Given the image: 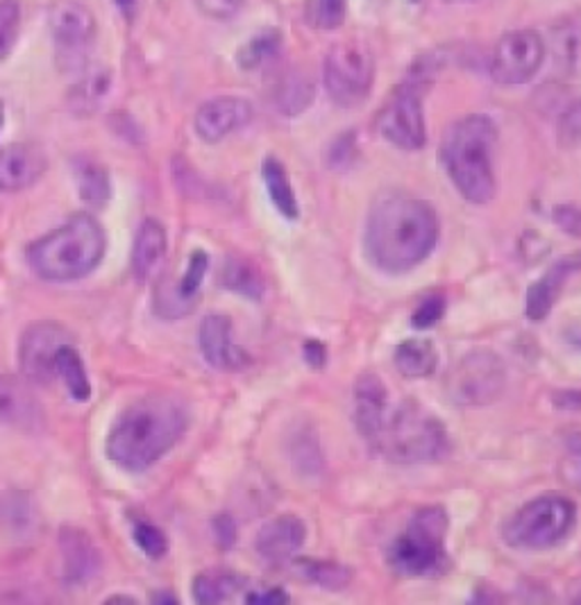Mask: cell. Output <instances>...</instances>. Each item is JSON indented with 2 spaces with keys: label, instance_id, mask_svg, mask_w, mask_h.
I'll use <instances>...</instances> for the list:
<instances>
[{
  "label": "cell",
  "instance_id": "obj_39",
  "mask_svg": "<svg viewBox=\"0 0 581 605\" xmlns=\"http://www.w3.org/2000/svg\"><path fill=\"white\" fill-rule=\"evenodd\" d=\"M196 5L214 21H230L246 8V0H196Z\"/></svg>",
  "mask_w": 581,
  "mask_h": 605
},
{
  "label": "cell",
  "instance_id": "obj_23",
  "mask_svg": "<svg viewBox=\"0 0 581 605\" xmlns=\"http://www.w3.org/2000/svg\"><path fill=\"white\" fill-rule=\"evenodd\" d=\"M577 267H581V256L563 259L559 263H555L550 271H547L538 282H534L529 286L525 313L532 322H540L550 316L566 282L570 279V275L577 271Z\"/></svg>",
  "mask_w": 581,
  "mask_h": 605
},
{
  "label": "cell",
  "instance_id": "obj_12",
  "mask_svg": "<svg viewBox=\"0 0 581 605\" xmlns=\"http://www.w3.org/2000/svg\"><path fill=\"white\" fill-rule=\"evenodd\" d=\"M73 343L71 331L57 322L30 324L19 343L21 373L30 384L50 386L55 384V365L59 352Z\"/></svg>",
  "mask_w": 581,
  "mask_h": 605
},
{
  "label": "cell",
  "instance_id": "obj_18",
  "mask_svg": "<svg viewBox=\"0 0 581 605\" xmlns=\"http://www.w3.org/2000/svg\"><path fill=\"white\" fill-rule=\"evenodd\" d=\"M59 553L64 581L73 587H84L101 577L103 553L91 540V535L80 526H61Z\"/></svg>",
  "mask_w": 581,
  "mask_h": 605
},
{
  "label": "cell",
  "instance_id": "obj_44",
  "mask_svg": "<svg viewBox=\"0 0 581 605\" xmlns=\"http://www.w3.org/2000/svg\"><path fill=\"white\" fill-rule=\"evenodd\" d=\"M216 535H218V543L225 547V549H230L232 543H235V537H237V528H235V522L228 517V515H220L216 520Z\"/></svg>",
  "mask_w": 581,
  "mask_h": 605
},
{
  "label": "cell",
  "instance_id": "obj_27",
  "mask_svg": "<svg viewBox=\"0 0 581 605\" xmlns=\"http://www.w3.org/2000/svg\"><path fill=\"white\" fill-rule=\"evenodd\" d=\"M223 286L246 299L260 301L264 297V279L257 267L239 256H230L223 265Z\"/></svg>",
  "mask_w": 581,
  "mask_h": 605
},
{
  "label": "cell",
  "instance_id": "obj_19",
  "mask_svg": "<svg viewBox=\"0 0 581 605\" xmlns=\"http://www.w3.org/2000/svg\"><path fill=\"white\" fill-rule=\"evenodd\" d=\"M354 426H357L362 441L373 452L384 420L389 415V390L375 373H364L354 381Z\"/></svg>",
  "mask_w": 581,
  "mask_h": 605
},
{
  "label": "cell",
  "instance_id": "obj_41",
  "mask_svg": "<svg viewBox=\"0 0 581 605\" xmlns=\"http://www.w3.org/2000/svg\"><path fill=\"white\" fill-rule=\"evenodd\" d=\"M352 155H354V134L348 132V134H341V137L332 144L328 161L332 168H341V165L350 163Z\"/></svg>",
  "mask_w": 581,
  "mask_h": 605
},
{
  "label": "cell",
  "instance_id": "obj_8",
  "mask_svg": "<svg viewBox=\"0 0 581 605\" xmlns=\"http://www.w3.org/2000/svg\"><path fill=\"white\" fill-rule=\"evenodd\" d=\"M443 388L457 407H489L502 397L506 388L504 361L491 350H472L449 367Z\"/></svg>",
  "mask_w": 581,
  "mask_h": 605
},
{
  "label": "cell",
  "instance_id": "obj_6",
  "mask_svg": "<svg viewBox=\"0 0 581 605\" xmlns=\"http://www.w3.org/2000/svg\"><path fill=\"white\" fill-rule=\"evenodd\" d=\"M447 528L449 517L443 506L418 509L386 549V562L400 577H438L447 567Z\"/></svg>",
  "mask_w": 581,
  "mask_h": 605
},
{
  "label": "cell",
  "instance_id": "obj_9",
  "mask_svg": "<svg viewBox=\"0 0 581 605\" xmlns=\"http://www.w3.org/2000/svg\"><path fill=\"white\" fill-rule=\"evenodd\" d=\"M322 80H326V89L337 105H362L375 82V59L371 48L360 39L339 42L326 57Z\"/></svg>",
  "mask_w": 581,
  "mask_h": 605
},
{
  "label": "cell",
  "instance_id": "obj_30",
  "mask_svg": "<svg viewBox=\"0 0 581 605\" xmlns=\"http://www.w3.org/2000/svg\"><path fill=\"white\" fill-rule=\"evenodd\" d=\"M76 178H78V191L89 207L101 209L110 199V175L101 163L91 159L76 163Z\"/></svg>",
  "mask_w": 581,
  "mask_h": 605
},
{
  "label": "cell",
  "instance_id": "obj_17",
  "mask_svg": "<svg viewBox=\"0 0 581 605\" xmlns=\"http://www.w3.org/2000/svg\"><path fill=\"white\" fill-rule=\"evenodd\" d=\"M252 114L254 110L246 98L218 95L201 105L196 118H193V127L205 144H218L250 125Z\"/></svg>",
  "mask_w": 581,
  "mask_h": 605
},
{
  "label": "cell",
  "instance_id": "obj_1",
  "mask_svg": "<svg viewBox=\"0 0 581 605\" xmlns=\"http://www.w3.org/2000/svg\"><path fill=\"white\" fill-rule=\"evenodd\" d=\"M436 212L407 191H381L368 209L364 250L381 273L402 275L421 265L438 243Z\"/></svg>",
  "mask_w": 581,
  "mask_h": 605
},
{
  "label": "cell",
  "instance_id": "obj_34",
  "mask_svg": "<svg viewBox=\"0 0 581 605\" xmlns=\"http://www.w3.org/2000/svg\"><path fill=\"white\" fill-rule=\"evenodd\" d=\"M133 540L139 547V551L146 553L152 560L164 558L167 551H169V540H167L164 530H161L159 526H155L152 522H146V520L135 522Z\"/></svg>",
  "mask_w": 581,
  "mask_h": 605
},
{
  "label": "cell",
  "instance_id": "obj_32",
  "mask_svg": "<svg viewBox=\"0 0 581 605\" xmlns=\"http://www.w3.org/2000/svg\"><path fill=\"white\" fill-rule=\"evenodd\" d=\"M314 100V84L307 76L294 71L288 73L277 89V107L286 116L303 114Z\"/></svg>",
  "mask_w": 581,
  "mask_h": 605
},
{
  "label": "cell",
  "instance_id": "obj_46",
  "mask_svg": "<svg viewBox=\"0 0 581 605\" xmlns=\"http://www.w3.org/2000/svg\"><path fill=\"white\" fill-rule=\"evenodd\" d=\"M107 603H135V598L133 596H118L116 594V596H110Z\"/></svg>",
  "mask_w": 581,
  "mask_h": 605
},
{
  "label": "cell",
  "instance_id": "obj_40",
  "mask_svg": "<svg viewBox=\"0 0 581 605\" xmlns=\"http://www.w3.org/2000/svg\"><path fill=\"white\" fill-rule=\"evenodd\" d=\"M552 218L559 225V229L568 233V237L581 241V209L568 207V205H559V207H555Z\"/></svg>",
  "mask_w": 581,
  "mask_h": 605
},
{
  "label": "cell",
  "instance_id": "obj_22",
  "mask_svg": "<svg viewBox=\"0 0 581 605\" xmlns=\"http://www.w3.org/2000/svg\"><path fill=\"white\" fill-rule=\"evenodd\" d=\"M167 250H169V239H167L164 225L155 218H146L139 225L133 243V275L137 277V282L146 284L159 275L161 265H164V259H167Z\"/></svg>",
  "mask_w": 581,
  "mask_h": 605
},
{
  "label": "cell",
  "instance_id": "obj_7",
  "mask_svg": "<svg viewBox=\"0 0 581 605\" xmlns=\"http://www.w3.org/2000/svg\"><path fill=\"white\" fill-rule=\"evenodd\" d=\"M577 522L574 503L566 496L545 494L527 501L502 528L504 543L521 551H545L561 545Z\"/></svg>",
  "mask_w": 581,
  "mask_h": 605
},
{
  "label": "cell",
  "instance_id": "obj_36",
  "mask_svg": "<svg viewBox=\"0 0 581 605\" xmlns=\"http://www.w3.org/2000/svg\"><path fill=\"white\" fill-rule=\"evenodd\" d=\"M557 144L566 150L581 146V98L559 116Z\"/></svg>",
  "mask_w": 581,
  "mask_h": 605
},
{
  "label": "cell",
  "instance_id": "obj_35",
  "mask_svg": "<svg viewBox=\"0 0 581 605\" xmlns=\"http://www.w3.org/2000/svg\"><path fill=\"white\" fill-rule=\"evenodd\" d=\"M21 30V5L16 0H0V59H5L16 46Z\"/></svg>",
  "mask_w": 581,
  "mask_h": 605
},
{
  "label": "cell",
  "instance_id": "obj_25",
  "mask_svg": "<svg viewBox=\"0 0 581 605\" xmlns=\"http://www.w3.org/2000/svg\"><path fill=\"white\" fill-rule=\"evenodd\" d=\"M262 180H264V186L269 191L273 207L280 212V216L286 220H298L300 205H298L294 184H290V180H288L284 163L275 157H266L262 163Z\"/></svg>",
  "mask_w": 581,
  "mask_h": 605
},
{
  "label": "cell",
  "instance_id": "obj_16",
  "mask_svg": "<svg viewBox=\"0 0 581 605\" xmlns=\"http://www.w3.org/2000/svg\"><path fill=\"white\" fill-rule=\"evenodd\" d=\"M0 424L23 433L44 431L46 411L25 377L0 375Z\"/></svg>",
  "mask_w": 581,
  "mask_h": 605
},
{
  "label": "cell",
  "instance_id": "obj_3",
  "mask_svg": "<svg viewBox=\"0 0 581 605\" xmlns=\"http://www.w3.org/2000/svg\"><path fill=\"white\" fill-rule=\"evenodd\" d=\"M498 127L483 114H470L449 125L441 144V161L449 182L470 205H489L495 197L493 148Z\"/></svg>",
  "mask_w": 581,
  "mask_h": 605
},
{
  "label": "cell",
  "instance_id": "obj_20",
  "mask_svg": "<svg viewBox=\"0 0 581 605\" xmlns=\"http://www.w3.org/2000/svg\"><path fill=\"white\" fill-rule=\"evenodd\" d=\"M48 168L46 152L35 144H12L0 150V193L35 186Z\"/></svg>",
  "mask_w": 581,
  "mask_h": 605
},
{
  "label": "cell",
  "instance_id": "obj_4",
  "mask_svg": "<svg viewBox=\"0 0 581 605\" xmlns=\"http://www.w3.org/2000/svg\"><path fill=\"white\" fill-rule=\"evenodd\" d=\"M107 250L103 225L91 214H76L27 248V265L46 282L67 284L91 275Z\"/></svg>",
  "mask_w": 581,
  "mask_h": 605
},
{
  "label": "cell",
  "instance_id": "obj_38",
  "mask_svg": "<svg viewBox=\"0 0 581 605\" xmlns=\"http://www.w3.org/2000/svg\"><path fill=\"white\" fill-rule=\"evenodd\" d=\"M445 316V297L434 293L428 299H423L418 309L411 316V327L413 329H432L436 327Z\"/></svg>",
  "mask_w": 581,
  "mask_h": 605
},
{
  "label": "cell",
  "instance_id": "obj_29",
  "mask_svg": "<svg viewBox=\"0 0 581 605\" xmlns=\"http://www.w3.org/2000/svg\"><path fill=\"white\" fill-rule=\"evenodd\" d=\"M243 585L246 581L237 574H230V571H205V574H198L193 579L191 592L196 603L216 605L235 596Z\"/></svg>",
  "mask_w": 581,
  "mask_h": 605
},
{
  "label": "cell",
  "instance_id": "obj_49",
  "mask_svg": "<svg viewBox=\"0 0 581 605\" xmlns=\"http://www.w3.org/2000/svg\"><path fill=\"white\" fill-rule=\"evenodd\" d=\"M447 3H466V0H447Z\"/></svg>",
  "mask_w": 581,
  "mask_h": 605
},
{
  "label": "cell",
  "instance_id": "obj_45",
  "mask_svg": "<svg viewBox=\"0 0 581 605\" xmlns=\"http://www.w3.org/2000/svg\"><path fill=\"white\" fill-rule=\"evenodd\" d=\"M114 3L121 8L123 14H133L137 8V0H114Z\"/></svg>",
  "mask_w": 581,
  "mask_h": 605
},
{
  "label": "cell",
  "instance_id": "obj_26",
  "mask_svg": "<svg viewBox=\"0 0 581 605\" xmlns=\"http://www.w3.org/2000/svg\"><path fill=\"white\" fill-rule=\"evenodd\" d=\"M55 379L67 388V392L71 395V399L76 401H87L91 397V381H89V373L84 358L80 356L76 343L67 345L59 356H57V365H55Z\"/></svg>",
  "mask_w": 581,
  "mask_h": 605
},
{
  "label": "cell",
  "instance_id": "obj_43",
  "mask_svg": "<svg viewBox=\"0 0 581 605\" xmlns=\"http://www.w3.org/2000/svg\"><path fill=\"white\" fill-rule=\"evenodd\" d=\"M303 356H305V363L311 369H322L328 363V347H326V343H320V341H307L303 345Z\"/></svg>",
  "mask_w": 581,
  "mask_h": 605
},
{
  "label": "cell",
  "instance_id": "obj_13",
  "mask_svg": "<svg viewBox=\"0 0 581 605\" xmlns=\"http://www.w3.org/2000/svg\"><path fill=\"white\" fill-rule=\"evenodd\" d=\"M545 59L543 37L534 30H513L498 42L491 57V76L498 84L519 87L529 82Z\"/></svg>",
  "mask_w": 581,
  "mask_h": 605
},
{
  "label": "cell",
  "instance_id": "obj_37",
  "mask_svg": "<svg viewBox=\"0 0 581 605\" xmlns=\"http://www.w3.org/2000/svg\"><path fill=\"white\" fill-rule=\"evenodd\" d=\"M348 0H314V25L320 30H337L343 25Z\"/></svg>",
  "mask_w": 581,
  "mask_h": 605
},
{
  "label": "cell",
  "instance_id": "obj_42",
  "mask_svg": "<svg viewBox=\"0 0 581 605\" xmlns=\"http://www.w3.org/2000/svg\"><path fill=\"white\" fill-rule=\"evenodd\" d=\"M246 603L248 605H282V603H288V594L282 587H271V590L246 594Z\"/></svg>",
  "mask_w": 581,
  "mask_h": 605
},
{
  "label": "cell",
  "instance_id": "obj_31",
  "mask_svg": "<svg viewBox=\"0 0 581 605\" xmlns=\"http://www.w3.org/2000/svg\"><path fill=\"white\" fill-rule=\"evenodd\" d=\"M298 569L314 585L330 592H341L352 583V569L334 560H298Z\"/></svg>",
  "mask_w": 581,
  "mask_h": 605
},
{
  "label": "cell",
  "instance_id": "obj_24",
  "mask_svg": "<svg viewBox=\"0 0 581 605\" xmlns=\"http://www.w3.org/2000/svg\"><path fill=\"white\" fill-rule=\"evenodd\" d=\"M394 363L405 379H428L436 373L438 352L428 339H409L396 347Z\"/></svg>",
  "mask_w": 581,
  "mask_h": 605
},
{
  "label": "cell",
  "instance_id": "obj_10",
  "mask_svg": "<svg viewBox=\"0 0 581 605\" xmlns=\"http://www.w3.org/2000/svg\"><path fill=\"white\" fill-rule=\"evenodd\" d=\"M425 80L411 76L398 87L377 114L379 137L398 150H421L428 141V123L423 112Z\"/></svg>",
  "mask_w": 581,
  "mask_h": 605
},
{
  "label": "cell",
  "instance_id": "obj_11",
  "mask_svg": "<svg viewBox=\"0 0 581 605\" xmlns=\"http://www.w3.org/2000/svg\"><path fill=\"white\" fill-rule=\"evenodd\" d=\"M55 53L64 71H80L95 39V19L78 0H55L46 12Z\"/></svg>",
  "mask_w": 581,
  "mask_h": 605
},
{
  "label": "cell",
  "instance_id": "obj_33",
  "mask_svg": "<svg viewBox=\"0 0 581 605\" xmlns=\"http://www.w3.org/2000/svg\"><path fill=\"white\" fill-rule=\"evenodd\" d=\"M282 46V39H280V32L275 30H266L262 32V35L252 37L237 55L239 59V66L243 71H252V69H260L262 64H266L271 57L277 55Z\"/></svg>",
  "mask_w": 581,
  "mask_h": 605
},
{
  "label": "cell",
  "instance_id": "obj_21",
  "mask_svg": "<svg viewBox=\"0 0 581 605\" xmlns=\"http://www.w3.org/2000/svg\"><path fill=\"white\" fill-rule=\"evenodd\" d=\"M307 540V526L296 515H280L266 522L254 537V549L262 560L284 564L294 560Z\"/></svg>",
  "mask_w": 581,
  "mask_h": 605
},
{
  "label": "cell",
  "instance_id": "obj_47",
  "mask_svg": "<svg viewBox=\"0 0 581 605\" xmlns=\"http://www.w3.org/2000/svg\"><path fill=\"white\" fill-rule=\"evenodd\" d=\"M3 125H5V112L0 107V132H3Z\"/></svg>",
  "mask_w": 581,
  "mask_h": 605
},
{
  "label": "cell",
  "instance_id": "obj_14",
  "mask_svg": "<svg viewBox=\"0 0 581 605\" xmlns=\"http://www.w3.org/2000/svg\"><path fill=\"white\" fill-rule=\"evenodd\" d=\"M209 271V256L205 250H193L186 263V271L180 279L161 284L155 290L152 309L164 320H180L196 311L203 297V284Z\"/></svg>",
  "mask_w": 581,
  "mask_h": 605
},
{
  "label": "cell",
  "instance_id": "obj_15",
  "mask_svg": "<svg viewBox=\"0 0 581 605\" xmlns=\"http://www.w3.org/2000/svg\"><path fill=\"white\" fill-rule=\"evenodd\" d=\"M198 347L205 363L218 373H241L250 365V356L237 345L232 320L223 313H209L198 329Z\"/></svg>",
  "mask_w": 581,
  "mask_h": 605
},
{
  "label": "cell",
  "instance_id": "obj_48",
  "mask_svg": "<svg viewBox=\"0 0 581 605\" xmlns=\"http://www.w3.org/2000/svg\"><path fill=\"white\" fill-rule=\"evenodd\" d=\"M572 341H574V343H577V345L581 347V331H577V333L572 335Z\"/></svg>",
  "mask_w": 581,
  "mask_h": 605
},
{
  "label": "cell",
  "instance_id": "obj_28",
  "mask_svg": "<svg viewBox=\"0 0 581 605\" xmlns=\"http://www.w3.org/2000/svg\"><path fill=\"white\" fill-rule=\"evenodd\" d=\"M112 89V71L101 69V66H91L84 71V76L78 80V84L71 89V103L80 112H95L103 100L110 95Z\"/></svg>",
  "mask_w": 581,
  "mask_h": 605
},
{
  "label": "cell",
  "instance_id": "obj_5",
  "mask_svg": "<svg viewBox=\"0 0 581 605\" xmlns=\"http://www.w3.org/2000/svg\"><path fill=\"white\" fill-rule=\"evenodd\" d=\"M373 452L396 465L436 463L449 452L447 429L421 401L407 397L391 403Z\"/></svg>",
  "mask_w": 581,
  "mask_h": 605
},
{
  "label": "cell",
  "instance_id": "obj_2",
  "mask_svg": "<svg viewBox=\"0 0 581 605\" xmlns=\"http://www.w3.org/2000/svg\"><path fill=\"white\" fill-rule=\"evenodd\" d=\"M189 429L184 401L148 395L127 407L107 433V458L125 472H146L164 458Z\"/></svg>",
  "mask_w": 581,
  "mask_h": 605
}]
</instances>
